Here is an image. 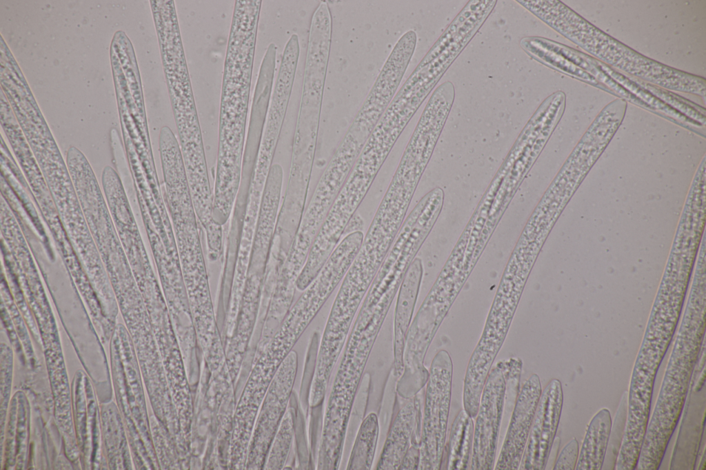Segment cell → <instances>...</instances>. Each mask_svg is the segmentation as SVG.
I'll list each match as a JSON object with an SVG mask.
<instances>
[{"mask_svg": "<svg viewBox=\"0 0 706 470\" xmlns=\"http://www.w3.org/2000/svg\"><path fill=\"white\" fill-rule=\"evenodd\" d=\"M453 365L445 350L432 360L425 391L418 470L441 469L450 414Z\"/></svg>", "mask_w": 706, "mask_h": 470, "instance_id": "obj_2", "label": "cell"}, {"mask_svg": "<svg viewBox=\"0 0 706 470\" xmlns=\"http://www.w3.org/2000/svg\"><path fill=\"white\" fill-rule=\"evenodd\" d=\"M295 417L294 407H290L282 418L272 445L268 463L270 469H281L286 462L294 433Z\"/></svg>", "mask_w": 706, "mask_h": 470, "instance_id": "obj_14", "label": "cell"}, {"mask_svg": "<svg viewBox=\"0 0 706 470\" xmlns=\"http://www.w3.org/2000/svg\"><path fill=\"white\" fill-rule=\"evenodd\" d=\"M704 318L689 314L683 320L647 424L636 469H658L682 414L695 369Z\"/></svg>", "mask_w": 706, "mask_h": 470, "instance_id": "obj_1", "label": "cell"}, {"mask_svg": "<svg viewBox=\"0 0 706 470\" xmlns=\"http://www.w3.org/2000/svg\"><path fill=\"white\" fill-rule=\"evenodd\" d=\"M563 405L561 382L553 378L542 390L518 469H545L558 427Z\"/></svg>", "mask_w": 706, "mask_h": 470, "instance_id": "obj_4", "label": "cell"}, {"mask_svg": "<svg viewBox=\"0 0 706 470\" xmlns=\"http://www.w3.org/2000/svg\"><path fill=\"white\" fill-rule=\"evenodd\" d=\"M473 418L463 409L455 417L446 449V469L465 470L470 464L474 436Z\"/></svg>", "mask_w": 706, "mask_h": 470, "instance_id": "obj_11", "label": "cell"}, {"mask_svg": "<svg viewBox=\"0 0 706 470\" xmlns=\"http://www.w3.org/2000/svg\"><path fill=\"white\" fill-rule=\"evenodd\" d=\"M423 263L415 258L410 264L397 293L394 312V375L399 378L403 369V355L406 335L412 322L423 276Z\"/></svg>", "mask_w": 706, "mask_h": 470, "instance_id": "obj_8", "label": "cell"}, {"mask_svg": "<svg viewBox=\"0 0 706 470\" xmlns=\"http://www.w3.org/2000/svg\"><path fill=\"white\" fill-rule=\"evenodd\" d=\"M508 380L503 361L492 367L481 394L474 425L472 470H492L498 446Z\"/></svg>", "mask_w": 706, "mask_h": 470, "instance_id": "obj_3", "label": "cell"}, {"mask_svg": "<svg viewBox=\"0 0 706 470\" xmlns=\"http://www.w3.org/2000/svg\"><path fill=\"white\" fill-rule=\"evenodd\" d=\"M112 427L109 422L103 420V426L108 428L110 431L103 429L104 435L105 446L106 447L107 456L110 462V467L117 469H130V454L128 450L127 441L122 427V423L119 421L120 417L117 411L113 418Z\"/></svg>", "mask_w": 706, "mask_h": 470, "instance_id": "obj_13", "label": "cell"}, {"mask_svg": "<svg viewBox=\"0 0 706 470\" xmlns=\"http://www.w3.org/2000/svg\"><path fill=\"white\" fill-rule=\"evenodd\" d=\"M420 462V444H412L405 454L398 470H416Z\"/></svg>", "mask_w": 706, "mask_h": 470, "instance_id": "obj_16", "label": "cell"}, {"mask_svg": "<svg viewBox=\"0 0 706 470\" xmlns=\"http://www.w3.org/2000/svg\"><path fill=\"white\" fill-rule=\"evenodd\" d=\"M379 427L378 417L372 412L363 420L347 465L348 470H370L374 461Z\"/></svg>", "mask_w": 706, "mask_h": 470, "instance_id": "obj_12", "label": "cell"}, {"mask_svg": "<svg viewBox=\"0 0 706 470\" xmlns=\"http://www.w3.org/2000/svg\"><path fill=\"white\" fill-rule=\"evenodd\" d=\"M612 417L607 408L599 410L589 422L581 449L576 470H601L606 456L612 431Z\"/></svg>", "mask_w": 706, "mask_h": 470, "instance_id": "obj_10", "label": "cell"}, {"mask_svg": "<svg viewBox=\"0 0 706 470\" xmlns=\"http://www.w3.org/2000/svg\"><path fill=\"white\" fill-rule=\"evenodd\" d=\"M283 169L279 164L271 165L265 180L260 205L256 233L251 252L250 265L266 262L273 241L283 184Z\"/></svg>", "mask_w": 706, "mask_h": 470, "instance_id": "obj_7", "label": "cell"}, {"mask_svg": "<svg viewBox=\"0 0 706 470\" xmlns=\"http://www.w3.org/2000/svg\"><path fill=\"white\" fill-rule=\"evenodd\" d=\"M541 392V380L536 374L531 375L523 383L516 397L514 409L494 469H519Z\"/></svg>", "mask_w": 706, "mask_h": 470, "instance_id": "obj_5", "label": "cell"}, {"mask_svg": "<svg viewBox=\"0 0 706 470\" xmlns=\"http://www.w3.org/2000/svg\"><path fill=\"white\" fill-rule=\"evenodd\" d=\"M579 453L578 442L572 438L562 449L555 462L554 470H574Z\"/></svg>", "mask_w": 706, "mask_h": 470, "instance_id": "obj_15", "label": "cell"}, {"mask_svg": "<svg viewBox=\"0 0 706 470\" xmlns=\"http://www.w3.org/2000/svg\"><path fill=\"white\" fill-rule=\"evenodd\" d=\"M418 394L406 400L407 401L396 412L376 464L377 470L399 469L410 446L420 444L422 412Z\"/></svg>", "mask_w": 706, "mask_h": 470, "instance_id": "obj_6", "label": "cell"}, {"mask_svg": "<svg viewBox=\"0 0 706 470\" xmlns=\"http://www.w3.org/2000/svg\"><path fill=\"white\" fill-rule=\"evenodd\" d=\"M83 374L74 383V407L79 409L85 417L83 421H75L76 423L83 422V426L76 428L78 434L79 445L85 457L86 467L99 469L101 458L100 449L99 413L96 398L89 380L86 378L83 383Z\"/></svg>", "mask_w": 706, "mask_h": 470, "instance_id": "obj_9", "label": "cell"}]
</instances>
